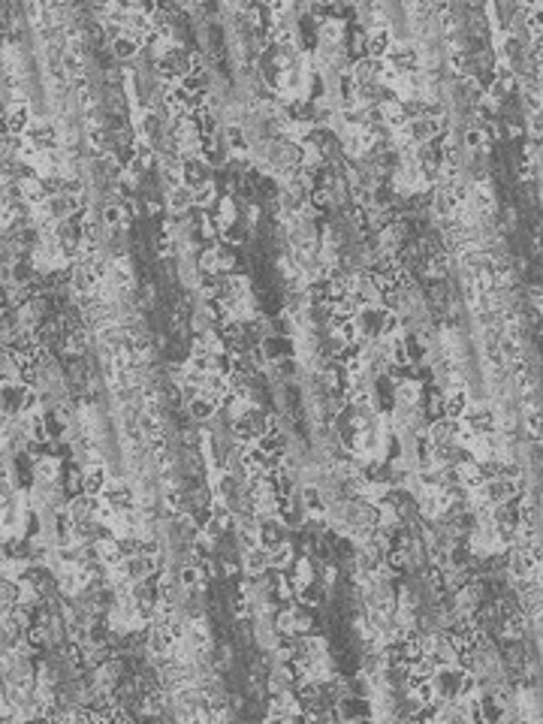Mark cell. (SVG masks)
Segmentation results:
<instances>
[{
  "instance_id": "ab89813d",
  "label": "cell",
  "mask_w": 543,
  "mask_h": 724,
  "mask_svg": "<svg viewBox=\"0 0 543 724\" xmlns=\"http://www.w3.org/2000/svg\"><path fill=\"white\" fill-rule=\"evenodd\" d=\"M311 561L302 559V561H296V588H305V586H311Z\"/></svg>"
},
{
  "instance_id": "d590c367",
  "label": "cell",
  "mask_w": 543,
  "mask_h": 724,
  "mask_svg": "<svg viewBox=\"0 0 543 724\" xmlns=\"http://www.w3.org/2000/svg\"><path fill=\"white\" fill-rule=\"evenodd\" d=\"M272 553V568H287V564H293V546L290 544H281V546H275V549H269Z\"/></svg>"
},
{
  "instance_id": "30bf717a",
  "label": "cell",
  "mask_w": 543,
  "mask_h": 724,
  "mask_svg": "<svg viewBox=\"0 0 543 724\" xmlns=\"http://www.w3.org/2000/svg\"><path fill=\"white\" fill-rule=\"evenodd\" d=\"M462 423L471 431H483V435H492L495 426H498L495 411H489V407H468V414L462 417Z\"/></svg>"
},
{
  "instance_id": "836d02e7",
  "label": "cell",
  "mask_w": 543,
  "mask_h": 724,
  "mask_svg": "<svg viewBox=\"0 0 543 724\" xmlns=\"http://www.w3.org/2000/svg\"><path fill=\"white\" fill-rule=\"evenodd\" d=\"M281 447H284V438L278 435V431H266V435L257 440V450H263L266 456H278Z\"/></svg>"
},
{
  "instance_id": "277c9868",
  "label": "cell",
  "mask_w": 543,
  "mask_h": 724,
  "mask_svg": "<svg viewBox=\"0 0 543 724\" xmlns=\"http://www.w3.org/2000/svg\"><path fill=\"white\" fill-rule=\"evenodd\" d=\"M387 314H389V311H387L383 305H365V308H359V314H356L359 335H362V338H374V335H378V338H380Z\"/></svg>"
},
{
  "instance_id": "d4e9b609",
  "label": "cell",
  "mask_w": 543,
  "mask_h": 724,
  "mask_svg": "<svg viewBox=\"0 0 543 724\" xmlns=\"http://www.w3.org/2000/svg\"><path fill=\"white\" fill-rule=\"evenodd\" d=\"M223 344L214 332H199L194 338V356H221Z\"/></svg>"
},
{
  "instance_id": "d6a6232c",
  "label": "cell",
  "mask_w": 543,
  "mask_h": 724,
  "mask_svg": "<svg viewBox=\"0 0 543 724\" xmlns=\"http://www.w3.org/2000/svg\"><path fill=\"white\" fill-rule=\"evenodd\" d=\"M236 214H239V209H236V203H232L230 196H223L221 203H217V221H221V227H223V230L236 223Z\"/></svg>"
},
{
  "instance_id": "74e56055",
  "label": "cell",
  "mask_w": 543,
  "mask_h": 724,
  "mask_svg": "<svg viewBox=\"0 0 543 724\" xmlns=\"http://www.w3.org/2000/svg\"><path fill=\"white\" fill-rule=\"evenodd\" d=\"M24 570H28V561H24V559H10V555H6L3 579H24Z\"/></svg>"
},
{
  "instance_id": "4316f807",
  "label": "cell",
  "mask_w": 543,
  "mask_h": 724,
  "mask_svg": "<svg viewBox=\"0 0 543 724\" xmlns=\"http://www.w3.org/2000/svg\"><path fill=\"white\" fill-rule=\"evenodd\" d=\"M293 39H296V33L290 24H284V21H275V28L269 30V43L272 46H278V48H293Z\"/></svg>"
},
{
  "instance_id": "7bdbcfd3",
  "label": "cell",
  "mask_w": 543,
  "mask_h": 724,
  "mask_svg": "<svg viewBox=\"0 0 543 724\" xmlns=\"http://www.w3.org/2000/svg\"><path fill=\"white\" fill-rule=\"evenodd\" d=\"M308 628H311V615L302 613L296 606V625H293V634H308Z\"/></svg>"
},
{
  "instance_id": "816d5d0a",
  "label": "cell",
  "mask_w": 543,
  "mask_h": 724,
  "mask_svg": "<svg viewBox=\"0 0 543 724\" xmlns=\"http://www.w3.org/2000/svg\"><path fill=\"white\" fill-rule=\"evenodd\" d=\"M540 507H543V498H540Z\"/></svg>"
},
{
  "instance_id": "6da1fadb",
  "label": "cell",
  "mask_w": 543,
  "mask_h": 724,
  "mask_svg": "<svg viewBox=\"0 0 543 724\" xmlns=\"http://www.w3.org/2000/svg\"><path fill=\"white\" fill-rule=\"evenodd\" d=\"M462 679H465V670L456 667V664H447V667H438L434 670V691H438V700H456L459 691H462Z\"/></svg>"
},
{
  "instance_id": "ffe728a7",
  "label": "cell",
  "mask_w": 543,
  "mask_h": 724,
  "mask_svg": "<svg viewBox=\"0 0 543 724\" xmlns=\"http://www.w3.org/2000/svg\"><path fill=\"white\" fill-rule=\"evenodd\" d=\"M468 407H471V402H468V393L456 387L453 393H447V398H444V417H450V420H462L465 414H468Z\"/></svg>"
},
{
  "instance_id": "8992f818",
  "label": "cell",
  "mask_w": 543,
  "mask_h": 724,
  "mask_svg": "<svg viewBox=\"0 0 543 724\" xmlns=\"http://www.w3.org/2000/svg\"><path fill=\"white\" fill-rule=\"evenodd\" d=\"M181 178H185L187 187H199V185H205V181H212V166L205 163L203 154L185 157V160H181Z\"/></svg>"
},
{
  "instance_id": "9c48e42d",
  "label": "cell",
  "mask_w": 543,
  "mask_h": 724,
  "mask_svg": "<svg viewBox=\"0 0 543 724\" xmlns=\"http://www.w3.org/2000/svg\"><path fill=\"white\" fill-rule=\"evenodd\" d=\"M392 30L389 28H371L369 43H365V57H374V61H387V55L392 52Z\"/></svg>"
},
{
  "instance_id": "7c38bea8",
  "label": "cell",
  "mask_w": 543,
  "mask_h": 724,
  "mask_svg": "<svg viewBox=\"0 0 543 724\" xmlns=\"http://www.w3.org/2000/svg\"><path fill=\"white\" fill-rule=\"evenodd\" d=\"M103 501L121 513V510H133L136 495H133V489L127 486V483H109V489L103 492Z\"/></svg>"
},
{
  "instance_id": "e575fe53",
  "label": "cell",
  "mask_w": 543,
  "mask_h": 724,
  "mask_svg": "<svg viewBox=\"0 0 543 724\" xmlns=\"http://www.w3.org/2000/svg\"><path fill=\"white\" fill-rule=\"evenodd\" d=\"M178 586L181 588H190V592H194V588H199L203 586V570L199 568H181V573H178Z\"/></svg>"
},
{
  "instance_id": "f6af8a7d",
  "label": "cell",
  "mask_w": 543,
  "mask_h": 724,
  "mask_svg": "<svg viewBox=\"0 0 543 724\" xmlns=\"http://www.w3.org/2000/svg\"><path fill=\"white\" fill-rule=\"evenodd\" d=\"M468 555H471V546H468V549H465V546H456V549H453V559H450V561H453V568H462V564L468 561Z\"/></svg>"
},
{
  "instance_id": "681fc988",
  "label": "cell",
  "mask_w": 543,
  "mask_h": 724,
  "mask_svg": "<svg viewBox=\"0 0 543 724\" xmlns=\"http://www.w3.org/2000/svg\"><path fill=\"white\" fill-rule=\"evenodd\" d=\"M287 10H290L287 3H272V6H269V12H272V15H284Z\"/></svg>"
},
{
  "instance_id": "9a60e30c",
  "label": "cell",
  "mask_w": 543,
  "mask_h": 724,
  "mask_svg": "<svg viewBox=\"0 0 543 724\" xmlns=\"http://www.w3.org/2000/svg\"><path fill=\"white\" fill-rule=\"evenodd\" d=\"M380 121L387 124V127H392V130H402V127H407V112H405V103L402 100H383L380 103Z\"/></svg>"
},
{
  "instance_id": "d6986e66",
  "label": "cell",
  "mask_w": 543,
  "mask_h": 724,
  "mask_svg": "<svg viewBox=\"0 0 543 724\" xmlns=\"http://www.w3.org/2000/svg\"><path fill=\"white\" fill-rule=\"evenodd\" d=\"M317 39L320 46H338L344 39V21L341 19H326L317 24Z\"/></svg>"
},
{
  "instance_id": "7a4b0ae2",
  "label": "cell",
  "mask_w": 543,
  "mask_h": 724,
  "mask_svg": "<svg viewBox=\"0 0 543 724\" xmlns=\"http://www.w3.org/2000/svg\"><path fill=\"white\" fill-rule=\"evenodd\" d=\"M387 64L396 73H402V76H411V73H416V66H420V48L414 43H396L392 52L387 55Z\"/></svg>"
},
{
  "instance_id": "484cf974",
  "label": "cell",
  "mask_w": 543,
  "mask_h": 724,
  "mask_svg": "<svg viewBox=\"0 0 543 724\" xmlns=\"http://www.w3.org/2000/svg\"><path fill=\"white\" fill-rule=\"evenodd\" d=\"M423 396V387L416 384V380H402V384L396 387V405L398 407H416Z\"/></svg>"
},
{
  "instance_id": "2e32d148",
  "label": "cell",
  "mask_w": 543,
  "mask_h": 724,
  "mask_svg": "<svg viewBox=\"0 0 543 724\" xmlns=\"http://www.w3.org/2000/svg\"><path fill=\"white\" fill-rule=\"evenodd\" d=\"M217 299H223V302H241V299H248V278H241V275L221 278V293H217Z\"/></svg>"
},
{
  "instance_id": "ac0fdd59",
  "label": "cell",
  "mask_w": 543,
  "mask_h": 724,
  "mask_svg": "<svg viewBox=\"0 0 543 724\" xmlns=\"http://www.w3.org/2000/svg\"><path fill=\"white\" fill-rule=\"evenodd\" d=\"M429 658L438 664V667H447V664H456V649H453V643H450L447 637H434L432 643H429Z\"/></svg>"
},
{
  "instance_id": "4fadbf2b",
  "label": "cell",
  "mask_w": 543,
  "mask_h": 724,
  "mask_svg": "<svg viewBox=\"0 0 543 724\" xmlns=\"http://www.w3.org/2000/svg\"><path fill=\"white\" fill-rule=\"evenodd\" d=\"M30 127H33V121H30V106L28 103H19V106H10V109H6V130H10L12 136H28Z\"/></svg>"
},
{
  "instance_id": "4dcf8cb0",
  "label": "cell",
  "mask_w": 543,
  "mask_h": 724,
  "mask_svg": "<svg viewBox=\"0 0 543 724\" xmlns=\"http://www.w3.org/2000/svg\"><path fill=\"white\" fill-rule=\"evenodd\" d=\"M302 507L308 516H323V498L314 486H302Z\"/></svg>"
},
{
  "instance_id": "7dc6e473",
  "label": "cell",
  "mask_w": 543,
  "mask_h": 724,
  "mask_svg": "<svg viewBox=\"0 0 543 724\" xmlns=\"http://www.w3.org/2000/svg\"><path fill=\"white\" fill-rule=\"evenodd\" d=\"M311 203L317 205V209H323V205H329V190H314Z\"/></svg>"
},
{
  "instance_id": "52a82bcc",
  "label": "cell",
  "mask_w": 543,
  "mask_h": 724,
  "mask_svg": "<svg viewBox=\"0 0 543 724\" xmlns=\"http://www.w3.org/2000/svg\"><path fill=\"white\" fill-rule=\"evenodd\" d=\"M407 139H411L414 145H429L434 136L441 133V121L438 118H429V115H423V118H414V121H407Z\"/></svg>"
},
{
  "instance_id": "bcb514c9",
  "label": "cell",
  "mask_w": 543,
  "mask_h": 724,
  "mask_svg": "<svg viewBox=\"0 0 543 724\" xmlns=\"http://www.w3.org/2000/svg\"><path fill=\"white\" fill-rule=\"evenodd\" d=\"M275 588H278V595H281V597H293V586H290V579L278 577V582H275Z\"/></svg>"
},
{
  "instance_id": "f1b7e54d",
  "label": "cell",
  "mask_w": 543,
  "mask_h": 724,
  "mask_svg": "<svg viewBox=\"0 0 543 724\" xmlns=\"http://www.w3.org/2000/svg\"><path fill=\"white\" fill-rule=\"evenodd\" d=\"M157 130H160V118H157V112H142L139 121H136L139 139H154Z\"/></svg>"
},
{
  "instance_id": "1f68e13d",
  "label": "cell",
  "mask_w": 543,
  "mask_h": 724,
  "mask_svg": "<svg viewBox=\"0 0 543 724\" xmlns=\"http://www.w3.org/2000/svg\"><path fill=\"white\" fill-rule=\"evenodd\" d=\"M217 199V187H214V181H205V185H199L194 187V205L196 209H208Z\"/></svg>"
},
{
  "instance_id": "ba28073f",
  "label": "cell",
  "mask_w": 543,
  "mask_h": 724,
  "mask_svg": "<svg viewBox=\"0 0 543 724\" xmlns=\"http://www.w3.org/2000/svg\"><path fill=\"white\" fill-rule=\"evenodd\" d=\"M257 528H260V546L275 549V546L287 544V522L278 519V516H266Z\"/></svg>"
},
{
  "instance_id": "cb8c5ba5",
  "label": "cell",
  "mask_w": 543,
  "mask_h": 724,
  "mask_svg": "<svg viewBox=\"0 0 543 724\" xmlns=\"http://www.w3.org/2000/svg\"><path fill=\"white\" fill-rule=\"evenodd\" d=\"M166 205H169L172 214H185L190 205H194V187L181 185V187L169 190V196H166Z\"/></svg>"
},
{
  "instance_id": "f35d334b",
  "label": "cell",
  "mask_w": 543,
  "mask_h": 724,
  "mask_svg": "<svg viewBox=\"0 0 543 724\" xmlns=\"http://www.w3.org/2000/svg\"><path fill=\"white\" fill-rule=\"evenodd\" d=\"M127 214H124L121 205H106V212H103V221H106V227H124V221Z\"/></svg>"
},
{
  "instance_id": "5b68a950",
  "label": "cell",
  "mask_w": 543,
  "mask_h": 724,
  "mask_svg": "<svg viewBox=\"0 0 543 724\" xmlns=\"http://www.w3.org/2000/svg\"><path fill=\"white\" fill-rule=\"evenodd\" d=\"M100 507H103V501H100V498L82 492V495H76V498L70 501L66 513H70V519L76 522V526H85V522H94V519H97Z\"/></svg>"
},
{
  "instance_id": "c3c4849f",
  "label": "cell",
  "mask_w": 543,
  "mask_h": 724,
  "mask_svg": "<svg viewBox=\"0 0 543 724\" xmlns=\"http://www.w3.org/2000/svg\"><path fill=\"white\" fill-rule=\"evenodd\" d=\"M166 507H169V510H178V495H175V492H166Z\"/></svg>"
},
{
  "instance_id": "f907efd6",
  "label": "cell",
  "mask_w": 543,
  "mask_h": 724,
  "mask_svg": "<svg viewBox=\"0 0 543 724\" xmlns=\"http://www.w3.org/2000/svg\"><path fill=\"white\" fill-rule=\"evenodd\" d=\"M540 103H543V91H540Z\"/></svg>"
},
{
  "instance_id": "5bb4252c",
  "label": "cell",
  "mask_w": 543,
  "mask_h": 724,
  "mask_svg": "<svg viewBox=\"0 0 543 724\" xmlns=\"http://www.w3.org/2000/svg\"><path fill=\"white\" fill-rule=\"evenodd\" d=\"M241 564H245V570L250 577H260V573H266L272 568V553L266 546H250V549H245V555H241Z\"/></svg>"
},
{
  "instance_id": "603a6c76",
  "label": "cell",
  "mask_w": 543,
  "mask_h": 724,
  "mask_svg": "<svg viewBox=\"0 0 543 724\" xmlns=\"http://www.w3.org/2000/svg\"><path fill=\"white\" fill-rule=\"evenodd\" d=\"M214 411H217V402H212V398L203 396V393L194 396V398L187 402V414H190V417H194L196 423H208V420L214 417Z\"/></svg>"
},
{
  "instance_id": "8d00e7d4",
  "label": "cell",
  "mask_w": 543,
  "mask_h": 724,
  "mask_svg": "<svg viewBox=\"0 0 543 724\" xmlns=\"http://www.w3.org/2000/svg\"><path fill=\"white\" fill-rule=\"evenodd\" d=\"M61 66H64V73L66 76H73V79H79L82 76V57H79V52H64L61 55Z\"/></svg>"
},
{
  "instance_id": "44dd1931",
  "label": "cell",
  "mask_w": 543,
  "mask_h": 724,
  "mask_svg": "<svg viewBox=\"0 0 543 724\" xmlns=\"http://www.w3.org/2000/svg\"><path fill=\"white\" fill-rule=\"evenodd\" d=\"M139 48H142V43L136 37H130L127 30L118 33V37L112 39V55L118 57V61H133V57L139 55Z\"/></svg>"
},
{
  "instance_id": "3957f363",
  "label": "cell",
  "mask_w": 543,
  "mask_h": 724,
  "mask_svg": "<svg viewBox=\"0 0 543 724\" xmlns=\"http://www.w3.org/2000/svg\"><path fill=\"white\" fill-rule=\"evenodd\" d=\"M57 127L52 121H37L33 127L28 130V136H24V142L30 148H37L39 154H48V151H57Z\"/></svg>"
},
{
  "instance_id": "b9f144b4",
  "label": "cell",
  "mask_w": 543,
  "mask_h": 724,
  "mask_svg": "<svg viewBox=\"0 0 543 724\" xmlns=\"http://www.w3.org/2000/svg\"><path fill=\"white\" fill-rule=\"evenodd\" d=\"M528 133H531L534 139H543V109L531 112V118H528Z\"/></svg>"
},
{
  "instance_id": "83f0119b",
  "label": "cell",
  "mask_w": 543,
  "mask_h": 724,
  "mask_svg": "<svg viewBox=\"0 0 543 724\" xmlns=\"http://www.w3.org/2000/svg\"><path fill=\"white\" fill-rule=\"evenodd\" d=\"M214 251H217V260H214V275H217V278H230L232 266H236V254H232L230 248H223V245H214Z\"/></svg>"
},
{
  "instance_id": "ee69618b",
  "label": "cell",
  "mask_w": 543,
  "mask_h": 724,
  "mask_svg": "<svg viewBox=\"0 0 543 724\" xmlns=\"http://www.w3.org/2000/svg\"><path fill=\"white\" fill-rule=\"evenodd\" d=\"M483 142H486L483 130L474 127V130H468V133H465V145H468V148H483Z\"/></svg>"
},
{
  "instance_id": "f546056e",
  "label": "cell",
  "mask_w": 543,
  "mask_h": 724,
  "mask_svg": "<svg viewBox=\"0 0 543 724\" xmlns=\"http://www.w3.org/2000/svg\"><path fill=\"white\" fill-rule=\"evenodd\" d=\"M223 136H227V148L232 154H245L248 151V139H245V130L239 127V124H230L227 130H223Z\"/></svg>"
},
{
  "instance_id": "e0dca14e",
  "label": "cell",
  "mask_w": 543,
  "mask_h": 724,
  "mask_svg": "<svg viewBox=\"0 0 543 724\" xmlns=\"http://www.w3.org/2000/svg\"><path fill=\"white\" fill-rule=\"evenodd\" d=\"M203 396H208L212 402L221 405L223 398L230 396V374H227V371H214V374H208L205 384H203Z\"/></svg>"
},
{
  "instance_id": "8fae6325",
  "label": "cell",
  "mask_w": 543,
  "mask_h": 724,
  "mask_svg": "<svg viewBox=\"0 0 543 724\" xmlns=\"http://www.w3.org/2000/svg\"><path fill=\"white\" fill-rule=\"evenodd\" d=\"M109 489V474L103 465H88L85 474H82V492L94 495V498H103V492Z\"/></svg>"
},
{
  "instance_id": "7402d4cb",
  "label": "cell",
  "mask_w": 543,
  "mask_h": 724,
  "mask_svg": "<svg viewBox=\"0 0 543 724\" xmlns=\"http://www.w3.org/2000/svg\"><path fill=\"white\" fill-rule=\"evenodd\" d=\"M61 477V462L55 456H43V459L33 462V480L37 483H55Z\"/></svg>"
},
{
  "instance_id": "60d3db41",
  "label": "cell",
  "mask_w": 543,
  "mask_h": 724,
  "mask_svg": "<svg viewBox=\"0 0 543 724\" xmlns=\"http://www.w3.org/2000/svg\"><path fill=\"white\" fill-rule=\"evenodd\" d=\"M37 405H39V396H37V389H24L19 411L24 414V417H28V414H37Z\"/></svg>"
}]
</instances>
